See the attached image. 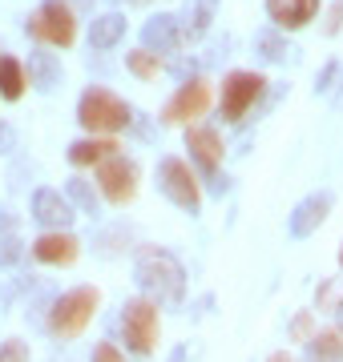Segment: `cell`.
<instances>
[{
  "label": "cell",
  "instance_id": "1",
  "mask_svg": "<svg viewBox=\"0 0 343 362\" xmlns=\"http://www.w3.org/2000/svg\"><path fill=\"white\" fill-rule=\"evenodd\" d=\"M133 282L142 290V298H150L158 310H178L186 302V270L170 250L162 246H142L137 262H133Z\"/></svg>",
  "mask_w": 343,
  "mask_h": 362
},
{
  "label": "cell",
  "instance_id": "2",
  "mask_svg": "<svg viewBox=\"0 0 343 362\" xmlns=\"http://www.w3.org/2000/svg\"><path fill=\"white\" fill-rule=\"evenodd\" d=\"M97 306H101V290H97V286H73V290H65L61 298L49 302V318H45V326H49V334L53 338L73 342V338H81L93 326Z\"/></svg>",
  "mask_w": 343,
  "mask_h": 362
},
{
  "label": "cell",
  "instance_id": "3",
  "mask_svg": "<svg viewBox=\"0 0 343 362\" xmlns=\"http://www.w3.org/2000/svg\"><path fill=\"white\" fill-rule=\"evenodd\" d=\"M77 121L89 137H113V133L133 125V109L106 85H89L77 101Z\"/></svg>",
  "mask_w": 343,
  "mask_h": 362
},
{
  "label": "cell",
  "instance_id": "4",
  "mask_svg": "<svg viewBox=\"0 0 343 362\" xmlns=\"http://www.w3.org/2000/svg\"><path fill=\"white\" fill-rule=\"evenodd\" d=\"M186 149H190V161H194L198 181H206V189L214 197H223L230 189V177L223 173L226 145L218 137V129H210V125H186Z\"/></svg>",
  "mask_w": 343,
  "mask_h": 362
},
{
  "label": "cell",
  "instance_id": "5",
  "mask_svg": "<svg viewBox=\"0 0 343 362\" xmlns=\"http://www.w3.org/2000/svg\"><path fill=\"white\" fill-rule=\"evenodd\" d=\"M162 338V314L150 298H130L121 306V342L133 358H150Z\"/></svg>",
  "mask_w": 343,
  "mask_h": 362
},
{
  "label": "cell",
  "instance_id": "6",
  "mask_svg": "<svg viewBox=\"0 0 343 362\" xmlns=\"http://www.w3.org/2000/svg\"><path fill=\"white\" fill-rule=\"evenodd\" d=\"M158 189L182 214H190V218L202 214V181H198V173H194L190 161H182V157H162L158 161Z\"/></svg>",
  "mask_w": 343,
  "mask_h": 362
},
{
  "label": "cell",
  "instance_id": "7",
  "mask_svg": "<svg viewBox=\"0 0 343 362\" xmlns=\"http://www.w3.org/2000/svg\"><path fill=\"white\" fill-rule=\"evenodd\" d=\"M25 33L33 40H40V45H49V49H69L77 40V13L65 0H45L25 21Z\"/></svg>",
  "mask_w": 343,
  "mask_h": 362
},
{
  "label": "cell",
  "instance_id": "8",
  "mask_svg": "<svg viewBox=\"0 0 343 362\" xmlns=\"http://www.w3.org/2000/svg\"><path fill=\"white\" fill-rule=\"evenodd\" d=\"M263 93H266L263 73H254V69H235V73H226L223 97H218V117H223L226 125H238V121L259 105Z\"/></svg>",
  "mask_w": 343,
  "mask_h": 362
},
{
  "label": "cell",
  "instance_id": "9",
  "mask_svg": "<svg viewBox=\"0 0 343 362\" xmlns=\"http://www.w3.org/2000/svg\"><path fill=\"white\" fill-rule=\"evenodd\" d=\"M210 105H214V93H210V85L202 77H194V81H182L178 85V93H174L170 101H166V109H162V121L166 125H194L198 117H206L210 113Z\"/></svg>",
  "mask_w": 343,
  "mask_h": 362
},
{
  "label": "cell",
  "instance_id": "10",
  "mask_svg": "<svg viewBox=\"0 0 343 362\" xmlns=\"http://www.w3.org/2000/svg\"><path fill=\"white\" fill-rule=\"evenodd\" d=\"M97 189L106 197L109 206H130L137 197V165H133L125 153H113L109 161L97 165Z\"/></svg>",
  "mask_w": 343,
  "mask_h": 362
},
{
  "label": "cell",
  "instance_id": "11",
  "mask_svg": "<svg viewBox=\"0 0 343 362\" xmlns=\"http://www.w3.org/2000/svg\"><path fill=\"white\" fill-rule=\"evenodd\" d=\"M331 206H335L331 189H315V194H307L303 202H299V206L287 214V233L295 238V242L311 238V233H315L319 226L331 218Z\"/></svg>",
  "mask_w": 343,
  "mask_h": 362
},
{
  "label": "cell",
  "instance_id": "12",
  "mask_svg": "<svg viewBox=\"0 0 343 362\" xmlns=\"http://www.w3.org/2000/svg\"><path fill=\"white\" fill-rule=\"evenodd\" d=\"M28 209H33V221H37V226H45V230H69V226H73V218H77V209L69 206V197L61 194V189H49V185L33 189Z\"/></svg>",
  "mask_w": 343,
  "mask_h": 362
},
{
  "label": "cell",
  "instance_id": "13",
  "mask_svg": "<svg viewBox=\"0 0 343 362\" xmlns=\"http://www.w3.org/2000/svg\"><path fill=\"white\" fill-rule=\"evenodd\" d=\"M33 258L40 266H73L81 258V242L69 230H45L33 242Z\"/></svg>",
  "mask_w": 343,
  "mask_h": 362
},
{
  "label": "cell",
  "instance_id": "14",
  "mask_svg": "<svg viewBox=\"0 0 343 362\" xmlns=\"http://www.w3.org/2000/svg\"><path fill=\"white\" fill-rule=\"evenodd\" d=\"M186 45V33H182V21L174 13H158L154 21H145L142 25V49L150 52H178Z\"/></svg>",
  "mask_w": 343,
  "mask_h": 362
},
{
  "label": "cell",
  "instance_id": "15",
  "mask_svg": "<svg viewBox=\"0 0 343 362\" xmlns=\"http://www.w3.org/2000/svg\"><path fill=\"white\" fill-rule=\"evenodd\" d=\"M266 16L283 33H299L319 16V0H266Z\"/></svg>",
  "mask_w": 343,
  "mask_h": 362
},
{
  "label": "cell",
  "instance_id": "16",
  "mask_svg": "<svg viewBox=\"0 0 343 362\" xmlns=\"http://www.w3.org/2000/svg\"><path fill=\"white\" fill-rule=\"evenodd\" d=\"M113 153H121V141L118 137H81V141L69 145V161L77 169H97L101 161H109Z\"/></svg>",
  "mask_w": 343,
  "mask_h": 362
},
{
  "label": "cell",
  "instance_id": "17",
  "mask_svg": "<svg viewBox=\"0 0 343 362\" xmlns=\"http://www.w3.org/2000/svg\"><path fill=\"white\" fill-rule=\"evenodd\" d=\"M25 77H28V85L37 93H53L57 85H61V61H57L53 52H45V49H37L33 57H28V69H25Z\"/></svg>",
  "mask_w": 343,
  "mask_h": 362
},
{
  "label": "cell",
  "instance_id": "18",
  "mask_svg": "<svg viewBox=\"0 0 343 362\" xmlns=\"http://www.w3.org/2000/svg\"><path fill=\"white\" fill-rule=\"evenodd\" d=\"M125 16L121 13H106V16H93V25H89V49L97 52H109V49H118L121 40H125Z\"/></svg>",
  "mask_w": 343,
  "mask_h": 362
},
{
  "label": "cell",
  "instance_id": "19",
  "mask_svg": "<svg viewBox=\"0 0 343 362\" xmlns=\"http://www.w3.org/2000/svg\"><path fill=\"white\" fill-rule=\"evenodd\" d=\"M214 13H218V0H190V4H186V13L178 16V21H182L186 40L206 37V33H210V25H214Z\"/></svg>",
  "mask_w": 343,
  "mask_h": 362
},
{
  "label": "cell",
  "instance_id": "20",
  "mask_svg": "<svg viewBox=\"0 0 343 362\" xmlns=\"http://www.w3.org/2000/svg\"><path fill=\"white\" fill-rule=\"evenodd\" d=\"M28 89L25 65L16 57H0V101H21Z\"/></svg>",
  "mask_w": 343,
  "mask_h": 362
},
{
  "label": "cell",
  "instance_id": "21",
  "mask_svg": "<svg viewBox=\"0 0 343 362\" xmlns=\"http://www.w3.org/2000/svg\"><path fill=\"white\" fill-rule=\"evenodd\" d=\"M303 346H307V362H343V338L335 326L331 330H315V338L303 342Z\"/></svg>",
  "mask_w": 343,
  "mask_h": 362
},
{
  "label": "cell",
  "instance_id": "22",
  "mask_svg": "<svg viewBox=\"0 0 343 362\" xmlns=\"http://www.w3.org/2000/svg\"><path fill=\"white\" fill-rule=\"evenodd\" d=\"M254 49L263 52V61H271V65H283V61L295 57V45H291L283 33H275V28H263V33L254 37Z\"/></svg>",
  "mask_w": 343,
  "mask_h": 362
},
{
  "label": "cell",
  "instance_id": "23",
  "mask_svg": "<svg viewBox=\"0 0 343 362\" xmlns=\"http://www.w3.org/2000/svg\"><path fill=\"white\" fill-rule=\"evenodd\" d=\"M65 197H69V206L77 209V214H101V202H97V194H93V185L85 177H69L65 185Z\"/></svg>",
  "mask_w": 343,
  "mask_h": 362
},
{
  "label": "cell",
  "instance_id": "24",
  "mask_svg": "<svg viewBox=\"0 0 343 362\" xmlns=\"http://www.w3.org/2000/svg\"><path fill=\"white\" fill-rule=\"evenodd\" d=\"M125 69H130V73H133L137 81H154V77L162 73V69H166V61H162L158 52L137 49V52H130V57H125Z\"/></svg>",
  "mask_w": 343,
  "mask_h": 362
},
{
  "label": "cell",
  "instance_id": "25",
  "mask_svg": "<svg viewBox=\"0 0 343 362\" xmlns=\"http://www.w3.org/2000/svg\"><path fill=\"white\" fill-rule=\"evenodd\" d=\"M315 306L323 314H335L343 306V278H327V282H319L315 290Z\"/></svg>",
  "mask_w": 343,
  "mask_h": 362
},
{
  "label": "cell",
  "instance_id": "26",
  "mask_svg": "<svg viewBox=\"0 0 343 362\" xmlns=\"http://www.w3.org/2000/svg\"><path fill=\"white\" fill-rule=\"evenodd\" d=\"M25 258V242L16 233H0V270H9L16 262Z\"/></svg>",
  "mask_w": 343,
  "mask_h": 362
},
{
  "label": "cell",
  "instance_id": "27",
  "mask_svg": "<svg viewBox=\"0 0 343 362\" xmlns=\"http://www.w3.org/2000/svg\"><path fill=\"white\" fill-rule=\"evenodd\" d=\"M315 330H319L315 314L299 310V314H295V322H291V342H311V338H315Z\"/></svg>",
  "mask_w": 343,
  "mask_h": 362
},
{
  "label": "cell",
  "instance_id": "28",
  "mask_svg": "<svg viewBox=\"0 0 343 362\" xmlns=\"http://www.w3.org/2000/svg\"><path fill=\"white\" fill-rule=\"evenodd\" d=\"M335 81H339V61H327V65L319 69V77H315V97L319 93H331Z\"/></svg>",
  "mask_w": 343,
  "mask_h": 362
},
{
  "label": "cell",
  "instance_id": "29",
  "mask_svg": "<svg viewBox=\"0 0 343 362\" xmlns=\"http://www.w3.org/2000/svg\"><path fill=\"white\" fill-rule=\"evenodd\" d=\"M0 362H28V346L21 342V338L0 342Z\"/></svg>",
  "mask_w": 343,
  "mask_h": 362
},
{
  "label": "cell",
  "instance_id": "30",
  "mask_svg": "<svg viewBox=\"0 0 343 362\" xmlns=\"http://www.w3.org/2000/svg\"><path fill=\"white\" fill-rule=\"evenodd\" d=\"M89 362H125V354H121L113 342H97V346H93V354H89Z\"/></svg>",
  "mask_w": 343,
  "mask_h": 362
},
{
  "label": "cell",
  "instance_id": "31",
  "mask_svg": "<svg viewBox=\"0 0 343 362\" xmlns=\"http://www.w3.org/2000/svg\"><path fill=\"white\" fill-rule=\"evenodd\" d=\"M339 28H343V0H331V8H327V25H323V33H327V37H339Z\"/></svg>",
  "mask_w": 343,
  "mask_h": 362
},
{
  "label": "cell",
  "instance_id": "32",
  "mask_svg": "<svg viewBox=\"0 0 343 362\" xmlns=\"http://www.w3.org/2000/svg\"><path fill=\"white\" fill-rule=\"evenodd\" d=\"M16 149V129L9 121H0V153H13Z\"/></svg>",
  "mask_w": 343,
  "mask_h": 362
},
{
  "label": "cell",
  "instance_id": "33",
  "mask_svg": "<svg viewBox=\"0 0 343 362\" xmlns=\"http://www.w3.org/2000/svg\"><path fill=\"white\" fill-rule=\"evenodd\" d=\"M266 362H299L291 350H275V354H266Z\"/></svg>",
  "mask_w": 343,
  "mask_h": 362
},
{
  "label": "cell",
  "instance_id": "34",
  "mask_svg": "<svg viewBox=\"0 0 343 362\" xmlns=\"http://www.w3.org/2000/svg\"><path fill=\"white\" fill-rule=\"evenodd\" d=\"M69 8H73V13H89L93 8V0H65Z\"/></svg>",
  "mask_w": 343,
  "mask_h": 362
},
{
  "label": "cell",
  "instance_id": "35",
  "mask_svg": "<svg viewBox=\"0 0 343 362\" xmlns=\"http://www.w3.org/2000/svg\"><path fill=\"white\" fill-rule=\"evenodd\" d=\"M186 354H190L186 346H174V350H170V358H166V362H186Z\"/></svg>",
  "mask_w": 343,
  "mask_h": 362
},
{
  "label": "cell",
  "instance_id": "36",
  "mask_svg": "<svg viewBox=\"0 0 343 362\" xmlns=\"http://www.w3.org/2000/svg\"><path fill=\"white\" fill-rule=\"evenodd\" d=\"M335 330H339V338H343V306L335 310Z\"/></svg>",
  "mask_w": 343,
  "mask_h": 362
},
{
  "label": "cell",
  "instance_id": "37",
  "mask_svg": "<svg viewBox=\"0 0 343 362\" xmlns=\"http://www.w3.org/2000/svg\"><path fill=\"white\" fill-rule=\"evenodd\" d=\"M118 4H121V0H118ZM125 4H150V0H125Z\"/></svg>",
  "mask_w": 343,
  "mask_h": 362
},
{
  "label": "cell",
  "instance_id": "38",
  "mask_svg": "<svg viewBox=\"0 0 343 362\" xmlns=\"http://www.w3.org/2000/svg\"><path fill=\"white\" fill-rule=\"evenodd\" d=\"M335 105H343V89H339V93H335Z\"/></svg>",
  "mask_w": 343,
  "mask_h": 362
},
{
  "label": "cell",
  "instance_id": "39",
  "mask_svg": "<svg viewBox=\"0 0 343 362\" xmlns=\"http://www.w3.org/2000/svg\"><path fill=\"white\" fill-rule=\"evenodd\" d=\"M339 266H343V250H339Z\"/></svg>",
  "mask_w": 343,
  "mask_h": 362
}]
</instances>
